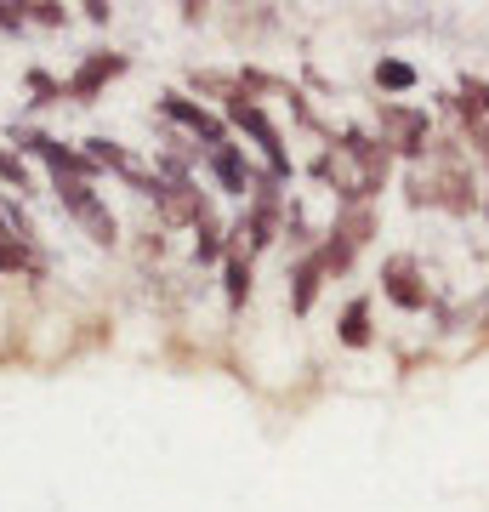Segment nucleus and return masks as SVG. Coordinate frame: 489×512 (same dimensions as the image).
Wrapping results in <instances>:
<instances>
[{
  "mask_svg": "<svg viewBox=\"0 0 489 512\" xmlns=\"http://www.w3.org/2000/svg\"><path fill=\"white\" fill-rule=\"evenodd\" d=\"M0 29H23V6H0Z\"/></svg>",
  "mask_w": 489,
  "mask_h": 512,
  "instance_id": "nucleus-19",
  "label": "nucleus"
},
{
  "mask_svg": "<svg viewBox=\"0 0 489 512\" xmlns=\"http://www.w3.org/2000/svg\"><path fill=\"white\" fill-rule=\"evenodd\" d=\"M370 234H376V211H370V205H342V211H336L330 239H342V245H353V251H359Z\"/></svg>",
  "mask_w": 489,
  "mask_h": 512,
  "instance_id": "nucleus-7",
  "label": "nucleus"
},
{
  "mask_svg": "<svg viewBox=\"0 0 489 512\" xmlns=\"http://www.w3.org/2000/svg\"><path fill=\"white\" fill-rule=\"evenodd\" d=\"M0 268H35L29 239H23L18 228H6V217H0Z\"/></svg>",
  "mask_w": 489,
  "mask_h": 512,
  "instance_id": "nucleus-12",
  "label": "nucleus"
},
{
  "mask_svg": "<svg viewBox=\"0 0 489 512\" xmlns=\"http://www.w3.org/2000/svg\"><path fill=\"white\" fill-rule=\"evenodd\" d=\"M478 148H484V160H489V120L478 126Z\"/></svg>",
  "mask_w": 489,
  "mask_h": 512,
  "instance_id": "nucleus-20",
  "label": "nucleus"
},
{
  "mask_svg": "<svg viewBox=\"0 0 489 512\" xmlns=\"http://www.w3.org/2000/svg\"><path fill=\"white\" fill-rule=\"evenodd\" d=\"M381 291H387V302L404 308V313L427 308V285H421V274H416V262H410V256H393V262L381 268Z\"/></svg>",
  "mask_w": 489,
  "mask_h": 512,
  "instance_id": "nucleus-4",
  "label": "nucleus"
},
{
  "mask_svg": "<svg viewBox=\"0 0 489 512\" xmlns=\"http://www.w3.org/2000/svg\"><path fill=\"white\" fill-rule=\"evenodd\" d=\"M57 200H63V211H69L97 245H114V239H120V222H114L109 205L97 200V188L91 183H80V177H57Z\"/></svg>",
  "mask_w": 489,
  "mask_h": 512,
  "instance_id": "nucleus-1",
  "label": "nucleus"
},
{
  "mask_svg": "<svg viewBox=\"0 0 489 512\" xmlns=\"http://www.w3.org/2000/svg\"><path fill=\"white\" fill-rule=\"evenodd\" d=\"M319 285H325V262H319V251H313V256H302V262H296V291H290V308L308 313L313 296H319Z\"/></svg>",
  "mask_w": 489,
  "mask_h": 512,
  "instance_id": "nucleus-9",
  "label": "nucleus"
},
{
  "mask_svg": "<svg viewBox=\"0 0 489 512\" xmlns=\"http://www.w3.org/2000/svg\"><path fill=\"white\" fill-rule=\"evenodd\" d=\"M0 177H6L12 188H29V165H23L18 154H6V148H0Z\"/></svg>",
  "mask_w": 489,
  "mask_h": 512,
  "instance_id": "nucleus-17",
  "label": "nucleus"
},
{
  "mask_svg": "<svg viewBox=\"0 0 489 512\" xmlns=\"http://www.w3.org/2000/svg\"><path fill=\"white\" fill-rule=\"evenodd\" d=\"M211 171L222 177V188H228V194H245V188H251V165L239 160V148H234V143L211 148Z\"/></svg>",
  "mask_w": 489,
  "mask_h": 512,
  "instance_id": "nucleus-8",
  "label": "nucleus"
},
{
  "mask_svg": "<svg viewBox=\"0 0 489 512\" xmlns=\"http://www.w3.org/2000/svg\"><path fill=\"white\" fill-rule=\"evenodd\" d=\"M23 18H35V23H46V29H57L69 12H63V6H52V0H35V6H23Z\"/></svg>",
  "mask_w": 489,
  "mask_h": 512,
  "instance_id": "nucleus-18",
  "label": "nucleus"
},
{
  "mask_svg": "<svg viewBox=\"0 0 489 512\" xmlns=\"http://www.w3.org/2000/svg\"><path fill=\"white\" fill-rule=\"evenodd\" d=\"M381 148L421 160L427 154V114L410 109V103H381Z\"/></svg>",
  "mask_w": 489,
  "mask_h": 512,
  "instance_id": "nucleus-2",
  "label": "nucleus"
},
{
  "mask_svg": "<svg viewBox=\"0 0 489 512\" xmlns=\"http://www.w3.org/2000/svg\"><path fill=\"white\" fill-rule=\"evenodd\" d=\"M484 211H489V200H484Z\"/></svg>",
  "mask_w": 489,
  "mask_h": 512,
  "instance_id": "nucleus-21",
  "label": "nucleus"
},
{
  "mask_svg": "<svg viewBox=\"0 0 489 512\" xmlns=\"http://www.w3.org/2000/svg\"><path fill=\"white\" fill-rule=\"evenodd\" d=\"M114 74H126V57L120 52H91L80 69H74V80H69V97H80V103H91V97L109 86Z\"/></svg>",
  "mask_w": 489,
  "mask_h": 512,
  "instance_id": "nucleus-5",
  "label": "nucleus"
},
{
  "mask_svg": "<svg viewBox=\"0 0 489 512\" xmlns=\"http://www.w3.org/2000/svg\"><path fill=\"white\" fill-rule=\"evenodd\" d=\"M319 262H325V274H347V268H353V245L325 239V245H319Z\"/></svg>",
  "mask_w": 489,
  "mask_h": 512,
  "instance_id": "nucleus-16",
  "label": "nucleus"
},
{
  "mask_svg": "<svg viewBox=\"0 0 489 512\" xmlns=\"http://www.w3.org/2000/svg\"><path fill=\"white\" fill-rule=\"evenodd\" d=\"M228 120H234V126H245L256 143H262V154H268L273 171H285V165H290L285 160V143H279V131H273V120L262 114V103H256L245 86H239V92H228Z\"/></svg>",
  "mask_w": 489,
  "mask_h": 512,
  "instance_id": "nucleus-3",
  "label": "nucleus"
},
{
  "mask_svg": "<svg viewBox=\"0 0 489 512\" xmlns=\"http://www.w3.org/2000/svg\"><path fill=\"white\" fill-rule=\"evenodd\" d=\"M160 109L171 114V120H182V126L194 131V137H205L211 148H222V143H228V137H222V120H211V114H205L200 103H188L182 92H165V97H160Z\"/></svg>",
  "mask_w": 489,
  "mask_h": 512,
  "instance_id": "nucleus-6",
  "label": "nucleus"
},
{
  "mask_svg": "<svg viewBox=\"0 0 489 512\" xmlns=\"http://www.w3.org/2000/svg\"><path fill=\"white\" fill-rule=\"evenodd\" d=\"M194 234H200V245H194V251H200V262H217V256L228 251V228L217 222V211H211V205L194 217Z\"/></svg>",
  "mask_w": 489,
  "mask_h": 512,
  "instance_id": "nucleus-10",
  "label": "nucleus"
},
{
  "mask_svg": "<svg viewBox=\"0 0 489 512\" xmlns=\"http://www.w3.org/2000/svg\"><path fill=\"white\" fill-rule=\"evenodd\" d=\"M455 109H461V120L484 126V120H489V86H484V80H461V97H455Z\"/></svg>",
  "mask_w": 489,
  "mask_h": 512,
  "instance_id": "nucleus-11",
  "label": "nucleus"
},
{
  "mask_svg": "<svg viewBox=\"0 0 489 512\" xmlns=\"http://www.w3.org/2000/svg\"><path fill=\"white\" fill-rule=\"evenodd\" d=\"M222 279H228V302H245V296H251V262H245V256H234L228 251V268H222Z\"/></svg>",
  "mask_w": 489,
  "mask_h": 512,
  "instance_id": "nucleus-14",
  "label": "nucleus"
},
{
  "mask_svg": "<svg viewBox=\"0 0 489 512\" xmlns=\"http://www.w3.org/2000/svg\"><path fill=\"white\" fill-rule=\"evenodd\" d=\"M376 86H387V92H410V86H416V69H410V63H393V57H381L376 63Z\"/></svg>",
  "mask_w": 489,
  "mask_h": 512,
  "instance_id": "nucleus-15",
  "label": "nucleus"
},
{
  "mask_svg": "<svg viewBox=\"0 0 489 512\" xmlns=\"http://www.w3.org/2000/svg\"><path fill=\"white\" fill-rule=\"evenodd\" d=\"M342 342L347 348H364V342H370V302H353V308L342 313Z\"/></svg>",
  "mask_w": 489,
  "mask_h": 512,
  "instance_id": "nucleus-13",
  "label": "nucleus"
}]
</instances>
